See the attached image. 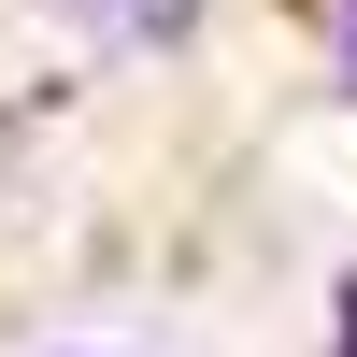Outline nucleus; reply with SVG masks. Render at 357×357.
I'll use <instances>...</instances> for the list:
<instances>
[{"label": "nucleus", "mask_w": 357, "mask_h": 357, "mask_svg": "<svg viewBox=\"0 0 357 357\" xmlns=\"http://www.w3.org/2000/svg\"><path fill=\"white\" fill-rule=\"evenodd\" d=\"M343 86H357V0H343Z\"/></svg>", "instance_id": "f03ea898"}, {"label": "nucleus", "mask_w": 357, "mask_h": 357, "mask_svg": "<svg viewBox=\"0 0 357 357\" xmlns=\"http://www.w3.org/2000/svg\"><path fill=\"white\" fill-rule=\"evenodd\" d=\"M100 15H114V29H172L186 0H100Z\"/></svg>", "instance_id": "f257e3e1"}, {"label": "nucleus", "mask_w": 357, "mask_h": 357, "mask_svg": "<svg viewBox=\"0 0 357 357\" xmlns=\"http://www.w3.org/2000/svg\"><path fill=\"white\" fill-rule=\"evenodd\" d=\"M343 357H357V286H343Z\"/></svg>", "instance_id": "7ed1b4c3"}]
</instances>
